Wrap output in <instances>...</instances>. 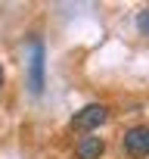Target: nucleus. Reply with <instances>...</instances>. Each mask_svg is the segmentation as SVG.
I'll list each match as a JSON object with an SVG mask.
<instances>
[{
  "label": "nucleus",
  "mask_w": 149,
  "mask_h": 159,
  "mask_svg": "<svg viewBox=\"0 0 149 159\" xmlns=\"http://www.w3.org/2000/svg\"><path fill=\"white\" fill-rule=\"evenodd\" d=\"M103 153H106V140L93 137V134H87L74 143V159H100Z\"/></svg>",
  "instance_id": "4"
},
{
  "label": "nucleus",
  "mask_w": 149,
  "mask_h": 159,
  "mask_svg": "<svg viewBox=\"0 0 149 159\" xmlns=\"http://www.w3.org/2000/svg\"><path fill=\"white\" fill-rule=\"evenodd\" d=\"M28 69H31V94H40L44 91V44L40 41H31V59H28Z\"/></svg>",
  "instance_id": "3"
},
{
  "label": "nucleus",
  "mask_w": 149,
  "mask_h": 159,
  "mask_svg": "<svg viewBox=\"0 0 149 159\" xmlns=\"http://www.w3.org/2000/svg\"><path fill=\"white\" fill-rule=\"evenodd\" d=\"M137 25H140V34H146V31H149V13H146V10L140 13V22H137Z\"/></svg>",
  "instance_id": "5"
},
{
  "label": "nucleus",
  "mask_w": 149,
  "mask_h": 159,
  "mask_svg": "<svg viewBox=\"0 0 149 159\" xmlns=\"http://www.w3.org/2000/svg\"><path fill=\"white\" fill-rule=\"evenodd\" d=\"M121 150L130 159H146L149 156V128L146 125H134L121 134Z\"/></svg>",
  "instance_id": "2"
},
{
  "label": "nucleus",
  "mask_w": 149,
  "mask_h": 159,
  "mask_svg": "<svg viewBox=\"0 0 149 159\" xmlns=\"http://www.w3.org/2000/svg\"><path fill=\"white\" fill-rule=\"evenodd\" d=\"M109 122V106L106 103H87L81 106L78 112L71 116V131H78V134H93L100 125Z\"/></svg>",
  "instance_id": "1"
},
{
  "label": "nucleus",
  "mask_w": 149,
  "mask_h": 159,
  "mask_svg": "<svg viewBox=\"0 0 149 159\" xmlns=\"http://www.w3.org/2000/svg\"><path fill=\"white\" fill-rule=\"evenodd\" d=\"M3 78H6V72H3V66H0V88H3Z\"/></svg>",
  "instance_id": "6"
}]
</instances>
